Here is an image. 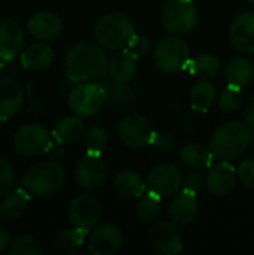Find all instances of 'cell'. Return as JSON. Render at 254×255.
I'll use <instances>...</instances> for the list:
<instances>
[{"mask_svg":"<svg viewBox=\"0 0 254 255\" xmlns=\"http://www.w3.org/2000/svg\"><path fill=\"white\" fill-rule=\"evenodd\" d=\"M135 34L133 21L121 12H109L100 16L94 25L96 42L106 49H123Z\"/></svg>","mask_w":254,"mask_h":255,"instance_id":"3957f363","label":"cell"},{"mask_svg":"<svg viewBox=\"0 0 254 255\" xmlns=\"http://www.w3.org/2000/svg\"><path fill=\"white\" fill-rule=\"evenodd\" d=\"M15 181H16V173L12 163L7 158L0 157V197L10 193V190L15 185Z\"/></svg>","mask_w":254,"mask_h":255,"instance_id":"e575fe53","label":"cell"},{"mask_svg":"<svg viewBox=\"0 0 254 255\" xmlns=\"http://www.w3.org/2000/svg\"><path fill=\"white\" fill-rule=\"evenodd\" d=\"M237 169L229 164V161H220L219 164L213 166L205 176L207 190L214 196H226L229 194L235 184H237Z\"/></svg>","mask_w":254,"mask_h":255,"instance_id":"ac0fdd59","label":"cell"},{"mask_svg":"<svg viewBox=\"0 0 254 255\" xmlns=\"http://www.w3.org/2000/svg\"><path fill=\"white\" fill-rule=\"evenodd\" d=\"M217 102V88L213 82L202 79L190 90V106L195 112L207 114Z\"/></svg>","mask_w":254,"mask_h":255,"instance_id":"4316f807","label":"cell"},{"mask_svg":"<svg viewBox=\"0 0 254 255\" xmlns=\"http://www.w3.org/2000/svg\"><path fill=\"white\" fill-rule=\"evenodd\" d=\"M84 146L87 152L102 154L108 146V133L100 126H93L84 133Z\"/></svg>","mask_w":254,"mask_h":255,"instance_id":"1f68e13d","label":"cell"},{"mask_svg":"<svg viewBox=\"0 0 254 255\" xmlns=\"http://www.w3.org/2000/svg\"><path fill=\"white\" fill-rule=\"evenodd\" d=\"M150 145L153 148H156L157 151H160V152H169V151H172L175 148L177 140L168 131H154Z\"/></svg>","mask_w":254,"mask_h":255,"instance_id":"d590c367","label":"cell"},{"mask_svg":"<svg viewBox=\"0 0 254 255\" xmlns=\"http://www.w3.org/2000/svg\"><path fill=\"white\" fill-rule=\"evenodd\" d=\"M225 78L228 85L243 88L249 85L254 78V67L250 60L244 57L232 58L225 69Z\"/></svg>","mask_w":254,"mask_h":255,"instance_id":"484cf974","label":"cell"},{"mask_svg":"<svg viewBox=\"0 0 254 255\" xmlns=\"http://www.w3.org/2000/svg\"><path fill=\"white\" fill-rule=\"evenodd\" d=\"M54 61V49L45 42H37L30 45L21 54V63L30 70H43L49 67Z\"/></svg>","mask_w":254,"mask_h":255,"instance_id":"cb8c5ba5","label":"cell"},{"mask_svg":"<svg viewBox=\"0 0 254 255\" xmlns=\"http://www.w3.org/2000/svg\"><path fill=\"white\" fill-rule=\"evenodd\" d=\"M183 173L181 170L171 163H163L153 167L147 176V188L148 191L160 196L168 197L177 194L183 188Z\"/></svg>","mask_w":254,"mask_h":255,"instance_id":"30bf717a","label":"cell"},{"mask_svg":"<svg viewBox=\"0 0 254 255\" xmlns=\"http://www.w3.org/2000/svg\"><path fill=\"white\" fill-rule=\"evenodd\" d=\"M162 211V203H160V196L148 191L142 197H139V202L136 205V214L139 220L150 223L154 221Z\"/></svg>","mask_w":254,"mask_h":255,"instance_id":"f546056e","label":"cell"},{"mask_svg":"<svg viewBox=\"0 0 254 255\" xmlns=\"http://www.w3.org/2000/svg\"><path fill=\"white\" fill-rule=\"evenodd\" d=\"M199 208L196 193L181 188L169 202V217L178 226H189L198 218Z\"/></svg>","mask_w":254,"mask_h":255,"instance_id":"e0dca14e","label":"cell"},{"mask_svg":"<svg viewBox=\"0 0 254 255\" xmlns=\"http://www.w3.org/2000/svg\"><path fill=\"white\" fill-rule=\"evenodd\" d=\"M30 196L31 194L24 187L6 194L0 205V218L6 223L19 220L28 208Z\"/></svg>","mask_w":254,"mask_h":255,"instance_id":"7402d4cb","label":"cell"},{"mask_svg":"<svg viewBox=\"0 0 254 255\" xmlns=\"http://www.w3.org/2000/svg\"><path fill=\"white\" fill-rule=\"evenodd\" d=\"M190 61V48L180 37H165L154 48V63L165 73L181 72Z\"/></svg>","mask_w":254,"mask_h":255,"instance_id":"52a82bcc","label":"cell"},{"mask_svg":"<svg viewBox=\"0 0 254 255\" xmlns=\"http://www.w3.org/2000/svg\"><path fill=\"white\" fill-rule=\"evenodd\" d=\"M241 102H243L241 88H237L232 85H228V88H225L217 97V105L220 111L225 114H232L238 111V108L241 106Z\"/></svg>","mask_w":254,"mask_h":255,"instance_id":"836d02e7","label":"cell"},{"mask_svg":"<svg viewBox=\"0 0 254 255\" xmlns=\"http://www.w3.org/2000/svg\"><path fill=\"white\" fill-rule=\"evenodd\" d=\"M67 217L73 227L91 232L102 218V205L90 194H79L69 203Z\"/></svg>","mask_w":254,"mask_h":255,"instance_id":"9c48e42d","label":"cell"},{"mask_svg":"<svg viewBox=\"0 0 254 255\" xmlns=\"http://www.w3.org/2000/svg\"><path fill=\"white\" fill-rule=\"evenodd\" d=\"M85 133V124L79 117H66L54 128V137L58 143H73Z\"/></svg>","mask_w":254,"mask_h":255,"instance_id":"83f0119b","label":"cell"},{"mask_svg":"<svg viewBox=\"0 0 254 255\" xmlns=\"http://www.w3.org/2000/svg\"><path fill=\"white\" fill-rule=\"evenodd\" d=\"M202 187V179L196 172H190L183 182V190L192 191V193H198Z\"/></svg>","mask_w":254,"mask_h":255,"instance_id":"f35d334b","label":"cell"},{"mask_svg":"<svg viewBox=\"0 0 254 255\" xmlns=\"http://www.w3.org/2000/svg\"><path fill=\"white\" fill-rule=\"evenodd\" d=\"M118 139L129 148H142L145 145H150L154 128L151 123L139 115V114H129L126 115L117 128Z\"/></svg>","mask_w":254,"mask_h":255,"instance_id":"8fae6325","label":"cell"},{"mask_svg":"<svg viewBox=\"0 0 254 255\" xmlns=\"http://www.w3.org/2000/svg\"><path fill=\"white\" fill-rule=\"evenodd\" d=\"M238 178L241 184L250 190H254V160H246L243 161L237 169Z\"/></svg>","mask_w":254,"mask_h":255,"instance_id":"74e56055","label":"cell"},{"mask_svg":"<svg viewBox=\"0 0 254 255\" xmlns=\"http://www.w3.org/2000/svg\"><path fill=\"white\" fill-rule=\"evenodd\" d=\"M66 179L63 166L55 160H46L34 164L22 176V187L37 197H48L57 193Z\"/></svg>","mask_w":254,"mask_h":255,"instance_id":"277c9868","label":"cell"},{"mask_svg":"<svg viewBox=\"0 0 254 255\" xmlns=\"http://www.w3.org/2000/svg\"><path fill=\"white\" fill-rule=\"evenodd\" d=\"M246 123L254 128V96L249 100L246 108Z\"/></svg>","mask_w":254,"mask_h":255,"instance_id":"60d3db41","label":"cell"},{"mask_svg":"<svg viewBox=\"0 0 254 255\" xmlns=\"http://www.w3.org/2000/svg\"><path fill=\"white\" fill-rule=\"evenodd\" d=\"M24 102V91L18 79L12 76L0 78V120L15 117Z\"/></svg>","mask_w":254,"mask_h":255,"instance_id":"d6986e66","label":"cell"},{"mask_svg":"<svg viewBox=\"0 0 254 255\" xmlns=\"http://www.w3.org/2000/svg\"><path fill=\"white\" fill-rule=\"evenodd\" d=\"M232 45L244 54H254V13L244 12L238 15L229 30Z\"/></svg>","mask_w":254,"mask_h":255,"instance_id":"ffe728a7","label":"cell"},{"mask_svg":"<svg viewBox=\"0 0 254 255\" xmlns=\"http://www.w3.org/2000/svg\"><path fill=\"white\" fill-rule=\"evenodd\" d=\"M250 3H252V4H253V6H254V0H250Z\"/></svg>","mask_w":254,"mask_h":255,"instance_id":"ee69618b","label":"cell"},{"mask_svg":"<svg viewBox=\"0 0 254 255\" xmlns=\"http://www.w3.org/2000/svg\"><path fill=\"white\" fill-rule=\"evenodd\" d=\"M160 22L168 33L184 36L196 28L199 10L193 0H169L160 12Z\"/></svg>","mask_w":254,"mask_h":255,"instance_id":"5b68a950","label":"cell"},{"mask_svg":"<svg viewBox=\"0 0 254 255\" xmlns=\"http://www.w3.org/2000/svg\"><path fill=\"white\" fill-rule=\"evenodd\" d=\"M123 233L114 224L96 226L91 230L87 247L93 255H114L123 247Z\"/></svg>","mask_w":254,"mask_h":255,"instance_id":"7c38bea8","label":"cell"},{"mask_svg":"<svg viewBox=\"0 0 254 255\" xmlns=\"http://www.w3.org/2000/svg\"><path fill=\"white\" fill-rule=\"evenodd\" d=\"M43 248L39 239L33 235H21L18 236L9 248L10 255H40Z\"/></svg>","mask_w":254,"mask_h":255,"instance_id":"d6a6232c","label":"cell"},{"mask_svg":"<svg viewBox=\"0 0 254 255\" xmlns=\"http://www.w3.org/2000/svg\"><path fill=\"white\" fill-rule=\"evenodd\" d=\"M3 69H4V64H3V60L0 58V76H1V73H3Z\"/></svg>","mask_w":254,"mask_h":255,"instance_id":"b9f144b4","label":"cell"},{"mask_svg":"<svg viewBox=\"0 0 254 255\" xmlns=\"http://www.w3.org/2000/svg\"><path fill=\"white\" fill-rule=\"evenodd\" d=\"M106 176V166L102 154L87 152L76 164V182L84 190H96Z\"/></svg>","mask_w":254,"mask_h":255,"instance_id":"4fadbf2b","label":"cell"},{"mask_svg":"<svg viewBox=\"0 0 254 255\" xmlns=\"http://www.w3.org/2000/svg\"><path fill=\"white\" fill-rule=\"evenodd\" d=\"M84 238H85V232L78 227L63 229L57 235V245L63 253L70 254L84 244Z\"/></svg>","mask_w":254,"mask_h":255,"instance_id":"4dcf8cb0","label":"cell"},{"mask_svg":"<svg viewBox=\"0 0 254 255\" xmlns=\"http://www.w3.org/2000/svg\"><path fill=\"white\" fill-rule=\"evenodd\" d=\"M13 146L24 157H37L51 146L49 131L37 123L24 124L15 133Z\"/></svg>","mask_w":254,"mask_h":255,"instance_id":"ba28073f","label":"cell"},{"mask_svg":"<svg viewBox=\"0 0 254 255\" xmlns=\"http://www.w3.org/2000/svg\"><path fill=\"white\" fill-rule=\"evenodd\" d=\"M126 48H129L132 52H135L138 57H144V55H147L148 52H151L153 43H151V40H150L148 37L135 33V34L132 36L129 45H127Z\"/></svg>","mask_w":254,"mask_h":255,"instance_id":"8d00e7d4","label":"cell"},{"mask_svg":"<svg viewBox=\"0 0 254 255\" xmlns=\"http://www.w3.org/2000/svg\"><path fill=\"white\" fill-rule=\"evenodd\" d=\"M9 244H10L9 232H7V229H6L4 226H1V224H0V254H1V253H4V251L7 250Z\"/></svg>","mask_w":254,"mask_h":255,"instance_id":"ab89813d","label":"cell"},{"mask_svg":"<svg viewBox=\"0 0 254 255\" xmlns=\"http://www.w3.org/2000/svg\"><path fill=\"white\" fill-rule=\"evenodd\" d=\"M27 28L34 39L42 42H52L61 36L63 21L55 12L40 10L28 19Z\"/></svg>","mask_w":254,"mask_h":255,"instance_id":"2e32d148","label":"cell"},{"mask_svg":"<svg viewBox=\"0 0 254 255\" xmlns=\"http://www.w3.org/2000/svg\"><path fill=\"white\" fill-rule=\"evenodd\" d=\"M181 163L192 170H202L208 169L214 160V155L210 146L202 143H187L181 148L180 152Z\"/></svg>","mask_w":254,"mask_h":255,"instance_id":"d4e9b609","label":"cell"},{"mask_svg":"<svg viewBox=\"0 0 254 255\" xmlns=\"http://www.w3.org/2000/svg\"><path fill=\"white\" fill-rule=\"evenodd\" d=\"M66 76L70 82L97 81L108 72V57L99 43L78 42L66 54Z\"/></svg>","mask_w":254,"mask_h":255,"instance_id":"6da1fadb","label":"cell"},{"mask_svg":"<svg viewBox=\"0 0 254 255\" xmlns=\"http://www.w3.org/2000/svg\"><path fill=\"white\" fill-rule=\"evenodd\" d=\"M138 60L139 57L132 52L129 48L120 49L108 64V73L112 82L115 84H127L129 81L133 79L138 70Z\"/></svg>","mask_w":254,"mask_h":255,"instance_id":"44dd1931","label":"cell"},{"mask_svg":"<svg viewBox=\"0 0 254 255\" xmlns=\"http://www.w3.org/2000/svg\"><path fill=\"white\" fill-rule=\"evenodd\" d=\"M115 191L127 199H139L147 193V182L135 170H121L114 178Z\"/></svg>","mask_w":254,"mask_h":255,"instance_id":"603a6c76","label":"cell"},{"mask_svg":"<svg viewBox=\"0 0 254 255\" xmlns=\"http://www.w3.org/2000/svg\"><path fill=\"white\" fill-rule=\"evenodd\" d=\"M25 42L21 24L12 18H0V58L12 61L22 49Z\"/></svg>","mask_w":254,"mask_h":255,"instance_id":"5bb4252c","label":"cell"},{"mask_svg":"<svg viewBox=\"0 0 254 255\" xmlns=\"http://www.w3.org/2000/svg\"><path fill=\"white\" fill-rule=\"evenodd\" d=\"M252 142V131L247 123L228 121L216 128L210 139V149L214 158L232 161L241 157Z\"/></svg>","mask_w":254,"mask_h":255,"instance_id":"7a4b0ae2","label":"cell"},{"mask_svg":"<svg viewBox=\"0 0 254 255\" xmlns=\"http://www.w3.org/2000/svg\"><path fill=\"white\" fill-rule=\"evenodd\" d=\"M106 100V90L96 81L76 84L67 97V105L78 117H94L103 108Z\"/></svg>","mask_w":254,"mask_h":255,"instance_id":"8992f818","label":"cell"},{"mask_svg":"<svg viewBox=\"0 0 254 255\" xmlns=\"http://www.w3.org/2000/svg\"><path fill=\"white\" fill-rule=\"evenodd\" d=\"M219 69H220V60L213 52H204L198 55L195 60H192L189 64V70L195 76H199L204 79H210L216 76Z\"/></svg>","mask_w":254,"mask_h":255,"instance_id":"f1b7e54d","label":"cell"},{"mask_svg":"<svg viewBox=\"0 0 254 255\" xmlns=\"http://www.w3.org/2000/svg\"><path fill=\"white\" fill-rule=\"evenodd\" d=\"M252 139H253V146H254V128H253V133H252Z\"/></svg>","mask_w":254,"mask_h":255,"instance_id":"7bdbcfd3","label":"cell"},{"mask_svg":"<svg viewBox=\"0 0 254 255\" xmlns=\"http://www.w3.org/2000/svg\"><path fill=\"white\" fill-rule=\"evenodd\" d=\"M151 245L162 254L174 255L183 250L181 232L169 221H157L150 230Z\"/></svg>","mask_w":254,"mask_h":255,"instance_id":"9a60e30c","label":"cell"}]
</instances>
